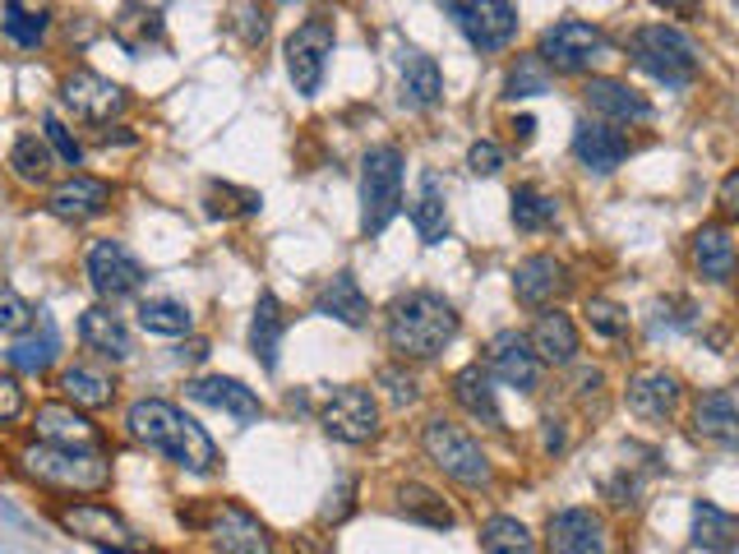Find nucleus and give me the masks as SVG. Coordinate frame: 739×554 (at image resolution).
Here are the masks:
<instances>
[{"mask_svg":"<svg viewBox=\"0 0 739 554\" xmlns=\"http://www.w3.org/2000/svg\"><path fill=\"white\" fill-rule=\"evenodd\" d=\"M126 435L153 453L172 458L176 467L195 471V476H213L218 471V444L203 435V425L190 421L180 406L162 402V398H139L126 412Z\"/></svg>","mask_w":739,"mask_h":554,"instance_id":"nucleus-1","label":"nucleus"},{"mask_svg":"<svg viewBox=\"0 0 739 554\" xmlns=\"http://www.w3.org/2000/svg\"><path fill=\"white\" fill-rule=\"evenodd\" d=\"M384 333L398 361H435L458 338V310L439 292H407L388 305Z\"/></svg>","mask_w":739,"mask_h":554,"instance_id":"nucleus-2","label":"nucleus"},{"mask_svg":"<svg viewBox=\"0 0 739 554\" xmlns=\"http://www.w3.org/2000/svg\"><path fill=\"white\" fill-rule=\"evenodd\" d=\"M19 476H28L47 490H66V495H93V490L112 485V462L97 448H60V444H28L19 448Z\"/></svg>","mask_w":739,"mask_h":554,"instance_id":"nucleus-3","label":"nucleus"},{"mask_svg":"<svg viewBox=\"0 0 739 554\" xmlns=\"http://www.w3.org/2000/svg\"><path fill=\"white\" fill-rule=\"evenodd\" d=\"M629 56H633V66H638L643 74H652L656 84H670V89H684L697 79V70H703V47L693 43V37L684 28H675V24H647L629 37Z\"/></svg>","mask_w":739,"mask_h":554,"instance_id":"nucleus-4","label":"nucleus"},{"mask_svg":"<svg viewBox=\"0 0 739 554\" xmlns=\"http://www.w3.org/2000/svg\"><path fill=\"white\" fill-rule=\"evenodd\" d=\"M402 209V149L379 143L361 162V232L379 236Z\"/></svg>","mask_w":739,"mask_h":554,"instance_id":"nucleus-5","label":"nucleus"},{"mask_svg":"<svg viewBox=\"0 0 739 554\" xmlns=\"http://www.w3.org/2000/svg\"><path fill=\"white\" fill-rule=\"evenodd\" d=\"M421 448H425V458L435 462L448 481H458V485H467V490L490 485V458L481 453V444L471 439L462 425L444 421V416L425 421V429H421Z\"/></svg>","mask_w":739,"mask_h":554,"instance_id":"nucleus-6","label":"nucleus"},{"mask_svg":"<svg viewBox=\"0 0 739 554\" xmlns=\"http://www.w3.org/2000/svg\"><path fill=\"white\" fill-rule=\"evenodd\" d=\"M606 56V33L587 19H560L537 43V60L554 74H587Z\"/></svg>","mask_w":739,"mask_h":554,"instance_id":"nucleus-7","label":"nucleus"},{"mask_svg":"<svg viewBox=\"0 0 739 554\" xmlns=\"http://www.w3.org/2000/svg\"><path fill=\"white\" fill-rule=\"evenodd\" d=\"M333 14H310L305 24L286 37V74H292V84L301 97H315L319 84H324V70H328V56H333Z\"/></svg>","mask_w":739,"mask_h":554,"instance_id":"nucleus-8","label":"nucleus"},{"mask_svg":"<svg viewBox=\"0 0 739 554\" xmlns=\"http://www.w3.org/2000/svg\"><path fill=\"white\" fill-rule=\"evenodd\" d=\"M444 10L477 51H504L518 37L513 0H444Z\"/></svg>","mask_w":739,"mask_h":554,"instance_id":"nucleus-9","label":"nucleus"},{"mask_svg":"<svg viewBox=\"0 0 739 554\" xmlns=\"http://www.w3.org/2000/svg\"><path fill=\"white\" fill-rule=\"evenodd\" d=\"M84 278L102 300H126V296L139 292L149 273H143V263L130 255V245L107 236V240H93L84 250Z\"/></svg>","mask_w":739,"mask_h":554,"instance_id":"nucleus-10","label":"nucleus"},{"mask_svg":"<svg viewBox=\"0 0 739 554\" xmlns=\"http://www.w3.org/2000/svg\"><path fill=\"white\" fill-rule=\"evenodd\" d=\"M319 425L338 444H370L379 435V402L370 388H356V384L333 388V398L319 406Z\"/></svg>","mask_w":739,"mask_h":554,"instance_id":"nucleus-11","label":"nucleus"},{"mask_svg":"<svg viewBox=\"0 0 739 554\" xmlns=\"http://www.w3.org/2000/svg\"><path fill=\"white\" fill-rule=\"evenodd\" d=\"M203 531H209V541L218 554H282L269 537V527H263L250 508H241L232 499H222L209 508V522H203Z\"/></svg>","mask_w":739,"mask_h":554,"instance_id":"nucleus-12","label":"nucleus"},{"mask_svg":"<svg viewBox=\"0 0 739 554\" xmlns=\"http://www.w3.org/2000/svg\"><path fill=\"white\" fill-rule=\"evenodd\" d=\"M485 375H495L500 384L518 388V393H537L541 388V361H537V352H531L527 333L504 328V333L490 338L485 342Z\"/></svg>","mask_w":739,"mask_h":554,"instance_id":"nucleus-13","label":"nucleus"},{"mask_svg":"<svg viewBox=\"0 0 739 554\" xmlns=\"http://www.w3.org/2000/svg\"><path fill=\"white\" fill-rule=\"evenodd\" d=\"M60 102L79 116V120H89V126H107L112 116L126 111V89L112 84V79H102L93 70H74L60 79Z\"/></svg>","mask_w":739,"mask_h":554,"instance_id":"nucleus-14","label":"nucleus"},{"mask_svg":"<svg viewBox=\"0 0 739 554\" xmlns=\"http://www.w3.org/2000/svg\"><path fill=\"white\" fill-rule=\"evenodd\" d=\"M546 550L550 554H610V531L601 522V512L560 508L546 522Z\"/></svg>","mask_w":739,"mask_h":554,"instance_id":"nucleus-15","label":"nucleus"},{"mask_svg":"<svg viewBox=\"0 0 739 554\" xmlns=\"http://www.w3.org/2000/svg\"><path fill=\"white\" fill-rule=\"evenodd\" d=\"M56 522L66 527L70 537L89 541L97 550H107V545H126L130 550V545H139L134 527L107 504H66V508H56Z\"/></svg>","mask_w":739,"mask_h":554,"instance_id":"nucleus-16","label":"nucleus"},{"mask_svg":"<svg viewBox=\"0 0 739 554\" xmlns=\"http://www.w3.org/2000/svg\"><path fill=\"white\" fill-rule=\"evenodd\" d=\"M583 107L606 120V126H647L652 120V102L638 93V89H629L624 79H587L583 84Z\"/></svg>","mask_w":739,"mask_h":554,"instance_id":"nucleus-17","label":"nucleus"},{"mask_svg":"<svg viewBox=\"0 0 739 554\" xmlns=\"http://www.w3.org/2000/svg\"><path fill=\"white\" fill-rule=\"evenodd\" d=\"M107 209H112V185L97 176H70V180L51 185V195H47V213L60 222H74V227L102 217Z\"/></svg>","mask_w":739,"mask_h":554,"instance_id":"nucleus-18","label":"nucleus"},{"mask_svg":"<svg viewBox=\"0 0 739 554\" xmlns=\"http://www.w3.org/2000/svg\"><path fill=\"white\" fill-rule=\"evenodd\" d=\"M680 398H684V384L670 369H638V375H629V388H624L629 412L643 421H670Z\"/></svg>","mask_w":739,"mask_h":554,"instance_id":"nucleus-19","label":"nucleus"},{"mask_svg":"<svg viewBox=\"0 0 739 554\" xmlns=\"http://www.w3.org/2000/svg\"><path fill=\"white\" fill-rule=\"evenodd\" d=\"M33 435L43 444H60V448H97L102 429L70 402H43L33 412Z\"/></svg>","mask_w":739,"mask_h":554,"instance_id":"nucleus-20","label":"nucleus"},{"mask_svg":"<svg viewBox=\"0 0 739 554\" xmlns=\"http://www.w3.org/2000/svg\"><path fill=\"white\" fill-rule=\"evenodd\" d=\"M185 393H190L195 402H203V406H213V412H227L241 425H255L263 416V402H259L255 388H245L241 379H227V375L190 379V384H185Z\"/></svg>","mask_w":739,"mask_h":554,"instance_id":"nucleus-21","label":"nucleus"},{"mask_svg":"<svg viewBox=\"0 0 739 554\" xmlns=\"http://www.w3.org/2000/svg\"><path fill=\"white\" fill-rule=\"evenodd\" d=\"M573 157H578L587 172L610 176V172L624 167L629 134H620L614 126H606V120H578V130H573Z\"/></svg>","mask_w":739,"mask_h":554,"instance_id":"nucleus-22","label":"nucleus"},{"mask_svg":"<svg viewBox=\"0 0 739 554\" xmlns=\"http://www.w3.org/2000/svg\"><path fill=\"white\" fill-rule=\"evenodd\" d=\"M568 286H573V278L564 269V259H554V255H531L513 269V296L523 305H550V300H560Z\"/></svg>","mask_w":739,"mask_h":554,"instance_id":"nucleus-23","label":"nucleus"},{"mask_svg":"<svg viewBox=\"0 0 739 554\" xmlns=\"http://www.w3.org/2000/svg\"><path fill=\"white\" fill-rule=\"evenodd\" d=\"M51 33V0H0V37L19 51L43 47Z\"/></svg>","mask_w":739,"mask_h":554,"instance_id":"nucleus-24","label":"nucleus"},{"mask_svg":"<svg viewBox=\"0 0 739 554\" xmlns=\"http://www.w3.org/2000/svg\"><path fill=\"white\" fill-rule=\"evenodd\" d=\"M79 338H84L89 352H97L102 361H130L134 356V338L120 315H112L107 305H93V310L79 315Z\"/></svg>","mask_w":739,"mask_h":554,"instance_id":"nucleus-25","label":"nucleus"},{"mask_svg":"<svg viewBox=\"0 0 739 554\" xmlns=\"http://www.w3.org/2000/svg\"><path fill=\"white\" fill-rule=\"evenodd\" d=\"M531 352H537L541 365H573L578 361V323H573L564 310H541L537 323H531Z\"/></svg>","mask_w":739,"mask_h":554,"instance_id":"nucleus-26","label":"nucleus"},{"mask_svg":"<svg viewBox=\"0 0 739 554\" xmlns=\"http://www.w3.org/2000/svg\"><path fill=\"white\" fill-rule=\"evenodd\" d=\"M56 356H60V338H56V323L47 315H37V323H28L5 352V361L14 369H24V375H47Z\"/></svg>","mask_w":739,"mask_h":554,"instance_id":"nucleus-27","label":"nucleus"},{"mask_svg":"<svg viewBox=\"0 0 739 554\" xmlns=\"http://www.w3.org/2000/svg\"><path fill=\"white\" fill-rule=\"evenodd\" d=\"M315 315L324 319H338L347 328H361L370 319V300L361 292V282L352 273H333L324 286H319V296H315Z\"/></svg>","mask_w":739,"mask_h":554,"instance_id":"nucleus-28","label":"nucleus"},{"mask_svg":"<svg viewBox=\"0 0 739 554\" xmlns=\"http://www.w3.org/2000/svg\"><path fill=\"white\" fill-rule=\"evenodd\" d=\"M412 222H417V236L425 245H439L448 236V190H444L439 172H421L417 199H412Z\"/></svg>","mask_w":739,"mask_h":554,"instance_id":"nucleus-29","label":"nucleus"},{"mask_svg":"<svg viewBox=\"0 0 739 554\" xmlns=\"http://www.w3.org/2000/svg\"><path fill=\"white\" fill-rule=\"evenodd\" d=\"M286 338V310L273 292H259L255 300V319H250V352L263 369H278V352Z\"/></svg>","mask_w":739,"mask_h":554,"instance_id":"nucleus-30","label":"nucleus"},{"mask_svg":"<svg viewBox=\"0 0 739 554\" xmlns=\"http://www.w3.org/2000/svg\"><path fill=\"white\" fill-rule=\"evenodd\" d=\"M693 263L707 282H730L735 278V236L726 222H707L693 232Z\"/></svg>","mask_w":739,"mask_h":554,"instance_id":"nucleus-31","label":"nucleus"},{"mask_svg":"<svg viewBox=\"0 0 739 554\" xmlns=\"http://www.w3.org/2000/svg\"><path fill=\"white\" fill-rule=\"evenodd\" d=\"M693 435L703 444H735V388H712L693 406Z\"/></svg>","mask_w":739,"mask_h":554,"instance_id":"nucleus-32","label":"nucleus"},{"mask_svg":"<svg viewBox=\"0 0 739 554\" xmlns=\"http://www.w3.org/2000/svg\"><path fill=\"white\" fill-rule=\"evenodd\" d=\"M60 393H66L70 406L79 412H102V406L116 402V379L107 369H93V365H70L60 375Z\"/></svg>","mask_w":739,"mask_h":554,"instance_id":"nucleus-33","label":"nucleus"},{"mask_svg":"<svg viewBox=\"0 0 739 554\" xmlns=\"http://www.w3.org/2000/svg\"><path fill=\"white\" fill-rule=\"evenodd\" d=\"M454 402L462 406L471 421H481V425H504L500 402H495V388H490V375H485L481 365H462L458 375H454Z\"/></svg>","mask_w":739,"mask_h":554,"instance_id":"nucleus-34","label":"nucleus"},{"mask_svg":"<svg viewBox=\"0 0 739 554\" xmlns=\"http://www.w3.org/2000/svg\"><path fill=\"white\" fill-rule=\"evenodd\" d=\"M444 97V74L435 66V56H425V51H412L402 60V102L407 107H435V102Z\"/></svg>","mask_w":739,"mask_h":554,"instance_id":"nucleus-35","label":"nucleus"},{"mask_svg":"<svg viewBox=\"0 0 739 554\" xmlns=\"http://www.w3.org/2000/svg\"><path fill=\"white\" fill-rule=\"evenodd\" d=\"M112 33H116V43L126 51H143L149 43L162 37V14L149 5V0H126L120 14L112 19Z\"/></svg>","mask_w":739,"mask_h":554,"instance_id":"nucleus-36","label":"nucleus"},{"mask_svg":"<svg viewBox=\"0 0 739 554\" xmlns=\"http://www.w3.org/2000/svg\"><path fill=\"white\" fill-rule=\"evenodd\" d=\"M398 512L402 518H412V522H425V527H444V531L458 522V512L448 508V499L439 495V490H430L421 481L398 485Z\"/></svg>","mask_w":739,"mask_h":554,"instance_id":"nucleus-37","label":"nucleus"},{"mask_svg":"<svg viewBox=\"0 0 739 554\" xmlns=\"http://www.w3.org/2000/svg\"><path fill=\"white\" fill-rule=\"evenodd\" d=\"M139 328L143 333H162V338H185L195 328V315L185 300L172 296H149L139 305Z\"/></svg>","mask_w":739,"mask_h":554,"instance_id":"nucleus-38","label":"nucleus"},{"mask_svg":"<svg viewBox=\"0 0 739 554\" xmlns=\"http://www.w3.org/2000/svg\"><path fill=\"white\" fill-rule=\"evenodd\" d=\"M508 213H513V227H518V232H546V227L560 222V199L537 190V185H518V190H513V209Z\"/></svg>","mask_w":739,"mask_h":554,"instance_id":"nucleus-39","label":"nucleus"},{"mask_svg":"<svg viewBox=\"0 0 739 554\" xmlns=\"http://www.w3.org/2000/svg\"><path fill=\"white\" fill-rule=\"evenodd\" d=\"M481 550L485 554H537V537L527 531V522L495 512V518L481 522Z\"/></svg>","mask_w":739,"mask_h":554,"instance_id":"nucleus-40","label":"nucleus"},{"mask_svg":"<svg viewBox=\"0 0 739 554\" xmlns=\"http://www.w3.org/2000/svg\"><path fill=\"white\" fill-rule=\"evenodd\" d=\"M51 167H56V153L47 149V139H37V134H19V139H14V149H10V172H14V180L47 185V180H51Z\"/></svg>","mask_w":739,"mask_h":554,"instance_id":"nucleus-41","label":"nucleus"},{"mask_svg":"<svg viewBox=\"0 0 739 554\" xmlns=\"http://www.w3.org/2000/svg\"><path fill=\"white\" fill-rule=\"evenodd\" d=\"M735 527H739L735 512L716 508V504H707V499L693 504V541L703 545V550H716V554L735 550Z\"/></svg>","mask_w":739,"mask_h":554,"instance_id":"nucleus-42","label":"nucleus"},{"mask_svg":"<svg viewBox=\"0 0 739 554\" xmlns=\"http://www.w3.org/2000/svg\"><path fill=\"white\" fill-rule=\"evenodd\" d=\"M203 203H209V217H222V222L259 213V195L255 190H241V185H232V180H209Z\"/></svg>","mask_w":739,"mask_h":554,"instance_id":"nucleus-43","label":"nucleus"},{"mask_svg":"<svg viewBox=\"0 0 739 554\" xmlns=\"http://www.w3.org/2000/svg\"><path fill=\"white\" fill-rule=\"evenodd\" d=\"M541 93H550V70L537 56H518V66L504 79V97H541Z\"/></svg>","mask_w":739,"mask_h":554,"instance_id":"nucleus-44","label":"nucleus"},{"mask_svg":"<svg viewBox=\"0 0 739 554\" xmlns=\"http://www.w3.org/2000/svg\"><path fill=\"white\" fill-rule=\"evenodd\" d=\"M43 139H47V149L66 162V167H79V162H84V143L74 139V130L56 111H43Z\"/></svg>","mask_w":739,"mask_h":554,"instance_id":"nucleus-45","label":"nucleus"},{"mask_svg":"<svg viewBox=\"0 0 739 554\" xmlns=\"http://www.w3.org/2000/svg\"><path fill=\"white\" fill-rule=\"evenodd\" d=\"M587 323H591V333H601V338H624L629 333V310L624 305H614V300H606V296H591L587 300Z\"/></svg>","mask_w":739,"mask_h":554,"instance_id":"nucleus-46","label":"nucleus"},{"mask_svg":"<svg viewBox=\"0 0 739 554\" xmlns=\"http://www.w3.org/2000/svg\"><path fill=\"white\" fill-rule=\"evenodd\" d=\"M28 323H33V305L14 286L0 282V333H24Z\"/></svg>","mask_w":739,"mask_h":554,"instance_id":"nucleus-47","label":"nucleus"},{"mask_svg":"<svg viewBox=\"0 0 739 554\" xmlns=\"http://www.w3.org/2000/svg\"><path fill=\"white\" fill-rule=\"evenodd\" d=\"M467 167H471V176H495L504 167V149L500 143H490V139H477L467 149Z\"/></svg>","mask_w":739,"mask_h":554,"instance_id":"nucleus-48","label":"nucleus"},{"mask_svg":"<svg viewBox=\"0 0 739 554\" xmlns=\"http://www.w3.org/2000/svg\"><path fill=\"white\" fill-rule=\"evenodd\" d=\"M28 412V398H24V384L14 375H0V425H10Z\"/></svg>","mask_w":739,"mask_h":554,"instance_id":"nucleus-49","label":"nucleus"},{"mask_svg":"<svg viewBox=\"0 0 739 554\" xmlns=\"http://www.w3.org/2000/svg\"><path fill=\"white\" fill-rule=\"evenodd\" d=\"M379 384L388 388V398H394L398 406H412V402H417V379L407 375V369H398V365L379 369Z\"/></svg>","mask_w":739,"mask_h":554,"instance_id":"nucleus-50","label":"nucleus"},{"mask_svg":"<svg viewBox=\"0 0 739 554\" xmlns=\"http://www.w3.org/2000/svg\"><path fill=\"white\" fill-rule=\"evenodd\" d=\"M236 19H241V28H245V43H263L269 24H263V10L255 5V0H241V5H236Z\"/></svg>","mask_w":739,"mask_h":554,"instance_id":"nucleus-51","label":"nucleus"},{"mask_svg":"<svg viewBox=\"0 0 739 554\" xmlns=\"http://www.w3.org/2000/svg\"><path fill=\"white\" fill-rule=\"evenodd\" d=\"M739 172H726L722 176V190H716V213H722L726 222H735L739 217Z\"/></svg>","mask_w":739,"mask_h":554,"instance_id":"nucleus-52","label":"nucleus"},{"mask_svg":"<svg viewBox=\"0 0 739 554\" xmlns=\"http://www.w3.org/2000/svg\"><path fill=\"white\" fill-rule=\"evenodd\" d=\"M541 425H546V453H560V448H564V421L560 416H546Z\"/></svg>","mask_w":739,"mask_h":554,"instance_id":"nucleus-53","label":"nucleus"},{"mask_svg":"<svg viewBox=\"0 0 739 554\" xmlns=\"http://www.w3.org/2000/svg\"><path fill=\"white\" fill-rule=\"evenodd\" d=\"M652 5H661V10H670V14H693L703 0H652Z\"/></svg>","mask_w":739,"mask_h":554,"instance_id":"nucleus-54","label":"nucleus"},{"mask_svg":"<svg viewBox=\"0 0 739 554\" xmlns=\"http://www.w3.org/2000/svg\"><path fill=\"white\" fill-rule=\"evenodd\" d=\"M531 134H537V120H531V116H518V120H513V139H518V143H527Z\"/></svg>","mask_w":739,"mask_h":554,"instance_id":"nucleus-55","label":"nucleus"},{"mask_svg":"<svg viewBox=\"0 0 739 554\" xmlns=\"http://www.w3.org/2000/svg\"><path fill=\"white\" fill-rule=\"evenodd\" d=\"M185 356H190V361H203V356H209V342H190V346H180V361Z\"/></svg>","mask_w":739,"mask_h":554,"instance_id":"nucleus-56","label":"nucleus"}]
</instances>
